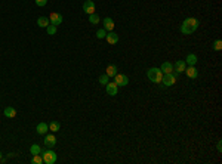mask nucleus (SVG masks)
<instances>
[{
    "mask_svg": "<svg viewBox=\"0 0 222 164\" xmlns=\"http://www.w3.org/2000/svg\"><path fill=\"white\" fill-rule=\"evenodd\" d=\"M197 27H199V19H195V18H187V19L181 24V33L191 34L197 30Z\"/></svg>",
    "mask_w": 222,
    "mask_h": 164,
    "instance_id": "1",
    "label": "nucleus"
},
{
    "mask_svg": "<svg viewBox=\"0 0 222 164\" xmlns=\"http://www.w3.org/2000/svg\"><path fill=\"white\" fill-rule=\"evenodd\" d=\"M147 75L153 83H161V79H163V73L160 68H150L147 71Z\"/></svg>",
    "mask_w": 222,
    "mask_h": 164,
    "instance_id": "2",
    "label": "nucleus"
},
{
    "mask_svg": "<svg viewBox=\"0 0 222 164\" xmlns=\"http://www.w3.org/2000/svg\"><path fill=\"white\" fill-rule=\"evenodd\" d=\"M42 157H43V163L46 164H55L57 163V154L53 152L52 149H46L42 152Z\"/></svg>",
    "mask_w": 222,
    "mask_h": 164,
    "instance_id": "3",
    "label": "nucleus"
},
{
    "mask_svg": "<svg viewBox=\"0 0 222 164\" xmlns=\"http://www.w3.org/2000/svg\"><path fill=\"white\" fill-rule=\"evenodd\" d=\"M161 83L166 86V87H170L176 83V74H163V79H161Z\"/></svg>",
    "mask_w": 222,
    "mask_h": 164,
    "instance_id": "4",
    "label": "nucleus"
},
{
    "mask_svg": "<svg viewBox=\"0 0 222 164\" xmlns=\"http://www.w3.org/2000/svg\"><path fill=\"white\" fill-rule=\"evenodd\" d=\"M114 79H116V84L117 86H127V83H129V77L127 75H125V74H116L114 75Z\"/></svg>",
    "mask_w": 222,
    "mask_h": 164,
    "instance_id": "5",
    "label": "nucleus"
},
{
    "mask_svg": "<svg viewBox=\"0 0 222 164\" xmlns=\"http://www.w3.org/2000/svg\"><path fill=\"white\" fill-rule=\"evenodd\" d=\"M49 22H51L52 25L58 27L59 24H62V17H61L59 13H57V12H52L51 15H49Z\"/></svg>",
    "mask_w": 222,
    "mask_h": 164,
    "instance_id": "6",
    "label": "nucleus"
},
{
    "mask_svg": "<svg viewBox=\"0 0 222 164\" xmlns=\"http://www.w3.org/2000/svg\"><path fill=\"white\" fill-rule=\"evenodd\" d=\"M83 11H85L87 15L95 13V3H93L92 0H86L85 3H83Z\"/></svg>",
    "mask_w": 222,
    "mask_h": 164,
    "instance_id": "7",
    "label": "nucleus"
},
{
    "mask_svg": "<svg viewBox=\"0 0 222 164\" xmlns=\"http://www.w3.org/2000/svg\"><path fill=\"white\" fill-rule=\"evenodd\" d=\"M184 73L187 74L188 79H197V77H199V71H197V68L194 67V65H190L188 68H185Z\"/></svg>",
    "mask_w": 222,
    "mask_h": 164,
    "instance_id": "8",
    "label": "nucleus"
},
{
    "mask_svg": "<svg viewBox=\"0 0 222 164\" xmlns=\"http://www.w3.org/2000/svg\"><path fill=\"white\" fill-rule=\"evenodd\" d=\"M107 93H108L110 96H116V95H117V89H119V86L116 84V81H114V83H107Z\"/></svg>",
    "mask_w": 222,
    "mask_h": 164,
    "instance_id": "9",
    "label": "nucleus"
},
{
    "mask_svg": "<svg viewBox=\"0 0 222 164\" xmlns=\"http://www.w3.org/2000/svg\"><path fill=\"white\" fill-rule=\"evenodd\" d=\"M105 39H107V41H108L110 45H116L119 41V34L113 33V31H108L107 36H105Z\"/></svg>",
    "mask_w": 222,
    "mask_h": 164,
    "instance_id": "10",
    "label": "nucleus"
},
{
    "mask_svg": "<svg viewBox=\"0 0 222 164\" xmlns=\"http://www.w3.org/2000/svg\"><path fill=\"white\" fill-rule=\"evenodd\" d=\"M45 145L47 148H53L55 145H57V137H55L53 135H47L45 137Z\"/></svg>",
    "mask_w": 222,
    "mask_h": 164,
    "instance_id": "11",
    "label": "nucleus"
},
{
    "mask_svg": "<svg viewBox=\"0 0 222 164\" xmlns=\"http://www.w3.org/2000/svg\"><path fill=\"white\" fill-rule=\"evenodd\" d=\"M160 70H161L163 74H170V73H173V65H172L170 62H163L161 67H160Z\"/></svg>",
    "mask_w": 222,
    "mask_h": 164,
    "instance_id": "12",
    "label": "nucleus"
},
{
    "mask_svg": "<svg viewBox=\"0 0 222 164\" xmlns=\"http://www.w3.org/2000/svg\"><path fill=\"white\" fill-rule=\"evenodd\" d=\"M104 30L105 31H113L114 30V21L111 18H105L104 19Z\"/></svg>",
    "mask_w": 222,
    "mask_h": 164,
    "instance_id": "13",
    "label": "nucleus"
},
{
    "mask_svg": "<svg viewBox=\"0 0 222 164\" xmlns=\"http://www.w3.org/2000/svg\"><path fill=\"white\" fill-rule=\"evenodd\" d=\"M3 113H5V115L7 117V118H13V117H17V109H15V108H12V107H6Z\"/></svg>",
    "mask_w": 222,
    "mask_h": 164,
    "instance_id": "14",
    "label": "nucleus"
},
{
    "mask_svg": "<svg viewBox=\"0 0 222 164\" xmlns=\"http://www.w3.org/2000/svg\"><path fill=\"white\" fill-rule=\"evenodd\" d=\"M185 68H187V65H185V62L184 61H178L176 64H175V73L181 74L185 71Z\"/></svg>",
    "mask_w": 222,
    "mask_h": 164,
    "instance_id": "15",
    "label": "nucleus"
},
{
    "mask_svg": "<svg viewBox=\"0 0 222 164\" xmlns=\"http://www.w3.org/2000/svg\"><path fill=\"white\" fill-rule=\"evenodd\" d=\"M49 24H51V22H49V18H47V17H40L39 19H37V25H39V27H42V28H46Z\"/></svg>",
    "mask_w": 222,
    "mask_h": 164,
    "instance_id": "16",
    "label": "nucleus"
},
{
    "mask_svg": "<svg viewBox=\"0 0 222 164\" xmlns=\"http://www.w3.org/2000/svg\"><path fill=\"white\" fill-rule=\"evenodd\" d=\"M36 130H37V133H39V135H45V133H47L49 127H47V124H46V123H39Z\"/></svg>",
    "mask_w": 222,
    "mask_h": 164,
    "instance_id": "17",
    "label": "nucleus"
},
{
    "mask_svg": "<svg viewBox=\"0 0 222 164\" xmlns=\"http://www.w3.org/2000/svg\"><path fill=\"white\" fill-rule=\"evenodd\" d=\"M107 75H108V77H114V75H116V74H117V67H116V65H108V67H107Z\"/></svg>",
    "mask_w": 222,
    "mask_h": 164,
    "instance_id": "18",
    "label": "nucleus"
},
{
    "mask_svg": "<svg viewBox=\"0 0 222 164\" xmlns=\"http://www.w3.org/2000/svg\"><path fill=\"white\" fill-rule=\"evenodd\" d=\"M187 64L188 65H195V64H197V56H195L194 53H190L187 56Z\"/></svg>",
    "mask_w": 222,
    "mask_h": 164,
    "instance_id": "19",
    "label": "nucleus"
},
{
    "mask_svg": "<svg viewBox=\"0 0 222 164\" xmlns=\"http://www.w3.org/2000/svg\"><path fill=\"white\" fill-rule=\"evenodd\" d=\"M99 21H101V19H99V17H98L96 13H92V15H89V22H91V24H95V25H96Z\"/></svg>",
    "mask_w": 222,
    "mask_h": 164,
    "instance_id": "20",
    "label": "nucleus"
},
{
    "mask_svg": "<svg viewBox=\"0 0 222 164\" xmlns=\"http://www.w3.org/2000/svg\"><path fill=\"white\" fill-rule=\"evenodd\" d=\"M30 152L33 154V155H36V154H42V149H40L39 145H31V148H30Z\"/></svg>",
    "mask_w": 222,
    "mask_h": 164,
    "instance_id": "21",
    "label": "nucleus"
},
{
    "mask_svg": "<svg viewBox=\"0 0 222 164\" xmlns=\"http://www.w3.org/2000/svg\"><path fill=\"white\" fill-rule=\"evenodd\" d=\"M49 130L58 132V130H59V123H58V121H52L51 124H49Z\"/></svg>",
    "mask_w": 222,
    "mask_h": 164,
    "instance_id": "22",
    "label": "nucleus"
},
{
    "mask_svg": "<svg viewBox=\"0 0 222 164\" xmlns=\"http://www.w3.org/2000/svg\"><path fill=\"white\" fill-rule=\"evenodd\" d=\"M31 163L33 164H42L43 163V157H40L39 154H36L34 157H33V160H31Z\"/></svg>",
    "mask_w": 222,
    "mask_h": 164,
    "instance_id": "23",
    "label": "nucleus"
},
{
    "mask_svg": "<svg viewBox=\"0 0 222 164\" xmlns=\"http://www.w3.org/2000/svg\"><path fill=\"white\" fill-rule=\"evenodd\" d=\"M46 30H47V34H51V36L57 34V27H55V25H52V24H49V25L46 27Z\"/></svg>",
    "mask_w": 222,
    "mask_h": 164,
    "instance_id": "24",
    "label": "nucleus"
},
{
    "mask_svg": "<svg viewBox=\"0 0 222 164\" xmlns=\"http://www.w3.org/2000/svg\"><path fill=\"white\" fill-rule=\"evenodd\" d=\"M105 36H107V31H105V30H98L96 31V37L98 39H105Z\"/></svg>",
    "mask_w": 222,
    "mask_h": 164,
    "instance_id": "25",
    "label": "nucleus"
},
{
    "mask_svg": "<svg viewBox=\"0 0 222 164\" xmlns=\"http://www.w3.org/2000/svg\"><path fill=\"white\" fill-rule=\"evenodd\" d=\"M99 83L104 86L107 84V83H108V75H107V74H102V75L99 77Z\"/></svg>",
    "mask_w": 222,
    "mask_h": 164,
    "instance_id": "26",
    "label": "nucleus"
},
{
    "mask_svg": "<svg viewBox=\"0 0 222 164\" xmlns=\"http://www.w3.org/2000/svg\"><path fill=\"white\" fill-rule=\"evenodd\" d=\"M213 49H215V51H221L222 49V41L219 39L218 40H215V45H213Z\"/></svg>",
    "mask_w": 222,
    "mask_h": 164,
    "instance_id": "27",
    "label": "nucleus"
},
{
    "mask_svg": "<svg viewBox=\"0 0 222 164\" xmlns=\"http://www.w3.org/2000/svg\"><path fill=\"white\" fill-rule=\"evenodd\" d=\"M46 3H47V0H36V5L40 6V7H43Z\"/></svg>",
    "mask_w": 222,
    "mask_h": 164,
    "instance_id": "28",
    "label": "nucleus"
},
{
    "mask_svg": "<svg viewBox=\"0 0 222 164\" xmlns=\"http://www.w3.org/2000/svg\"><path fill=\"white\" fill-rule=\"evenodd\" d=\"M0 161H2V152H0Z\"/></svg>",
    "mask_w": 222,
    "mask_h": 164,
    "instance_id": "29",
    "label": "nucleus"
}]
</instances>
